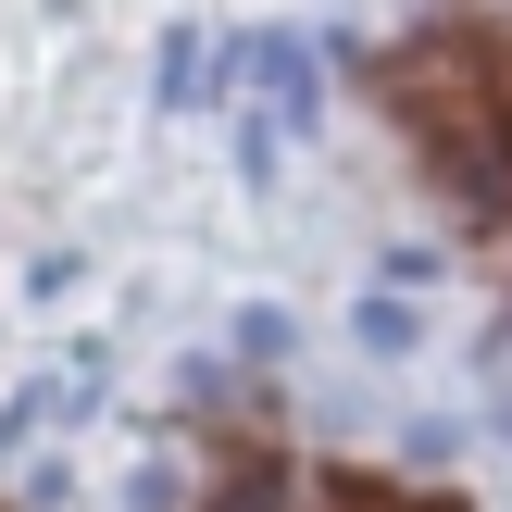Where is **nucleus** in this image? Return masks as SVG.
Wrapping results in <instances>:
<instances>
[{"mask_svg": "<svg viewBox=\"0 0 512 512\" xmlns=\"http://www.w3.org/2000/svg\"><path fill=\"white\" fill-rule=\"evenodd\" d=\"M375 113L512 250V25L500 13H425L413 38L375 50Z\"/></svg>", "mask_w": 512, "mask_h": 512, "instance_id": "1", "label": "nucleus"}]
</instances>
